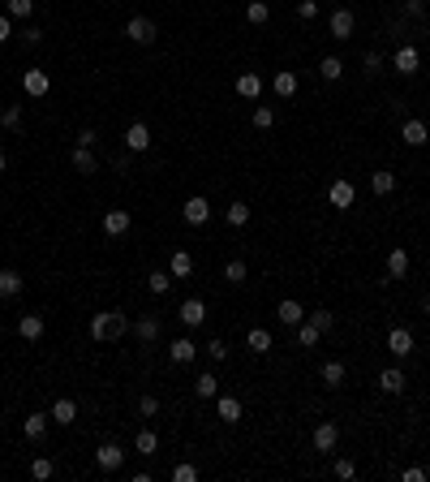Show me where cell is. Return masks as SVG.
I'll use <instances>...</instances> for the list:
<instances>
[{
	"label": "cell",
	"mask_w": 430,
	"mask_h": 482,
	"mask_svg": "<svg viewBox=\"0 0 430 482\" xmlns=\"http://www.w3.org/2000/svg\"><path fill=\"white\" fill-rule=\"evenodd\" d=\"M125 332H130V319H125L121 310H99V314L91 319V341H99V345L121 341Z\"/></svg>",
	"instance_id": "1"
},
{
	"label": "cell",
	"mask_w": 430,
	"mask_h": 482,
	"mask_svg": "<svg viewBox=\"0 0 430 482\" xmlns=\"http://www.w3.org/2000/svg\"><path fill=\"white\" fill-rule=\"evenodd\" d=\"M121 461H125V448H121L117 439H108V444L95 448V465H99L104 474H117V470H121Z\"/></svg>",
	"instance_id": "2"
},
{
	"label": "cell",
	"mask_w": 430,
	"mask_h": 482,
	"mask_svg": "<svg viewBox=\"0 0 430 482\" xmlns=\"http://www.w3.org/2000/svg\"><path fill=\"white\" fill-rule=\"evenodd\" d=\"M392 69L396 73H401V78H413V73H418L422 69V52H418V47H396V56H392Z\"/></svg>",
	"instance_id": "3"
},
{
	"label": "cell",
	"mask_w": 430,
	"mask_h": 482,
	"mask_svg": "<svg viewBox=\"0 0 430 482\" xmlns=\"http://www.w3.org/2000/svg\"><path fill=\"white\" fill-rule=\"evenodd\" d=\"M125 35H130V43H138V47H151L159 30H155V22H151V18H130Z\"/></svg>",
	"instance_id": "4"
},
{
	"label": "cell",
	"mask_w": 430,
	"mask_h": 482,
	"mask_svg": "<svg viewBox=\"0 0 430 482\" xmlns=\"http://www.w3.org/2000/svg\"><path fill=\"white\" fill-rule=\"evenodd\" d=\"M181 216H185V224H194V229H198V224H206V220H211V203H206L202 194H194V198H185Z\"/></svg>",
	"instance_id": "5"
},
{
	"label": "cell",
	"mask_w": 430,
	"mask_h": 482,
	"mask_svg": "<svg viewBox=\"0 0 430 482\" xmlns=\"http://www.w3.org/2000/svg\"><path fill=\"white\" fill-rule=\"evenodd\" d=\"M22 87H26L30 100H43V95L52 91V78H47L43 69H26V73H22Z\"/></svg>",
	"instance_id": "6"
},
{
	"label": "cell",
	"mask_w": 430,
	"mask_h": 482,
	"mask_svg": "<svg viewBox=\"0 0 430 482\" xmlns=\"http://www.w3.org/2000/svg\"><path fill=\"white\" fill-rule=\"evenodd\" d=\"M336 444H340V426L336 422H318L314 426V448L318 452H336Z\"/></svg>",
	"instance_id": "7"
},
{
	"label": "cell",
	"mask_w": 430,
	"mask_h": 482,
	"mask_svg": "<svg viewBox=\"0 0 430 482\" xmlns=\"http://www.w3.org/2000/svg\"><path fill=\"white\" fill-rule=\"evenodd\" d=\"M327 26H331V39H353V26H357V18H353V9H336Z\"/></svg>",
	"instance_id": "8"
},
{
	"label": "cell",
	"mask_w": 430,
	"mask_h": 482,
	"mask_svg": "<svg viewBox=\"0 0 430 482\" xmlns=\"http://www.w3.org/2000/svg\"><path fill=\"white\" fill-rule=\"evenodd\" d=\"M387 353H392V358H409V353H413V332L409 328H392L387 332Z\"/></svg>",
	"instance_id": "9"
},
{
	"label": "cell",
	"mask_w": 430,
	"mask_h": 482,
	"mask_svg": "<svg viewBox=\"0 0 430 482\" xmlns=\"http://www.w3.org/2000/svg\"><path fill=\"white\" fill-rule=\"evenodd\" d=\"M151 147V130H147V121H134L130 130H125V151H147Z\"/></svg>",
	"instance_id": "10"
},
{
	"label": "cell",
	"mask_w": 430,
	"mask_h": 482,
	"mask_svg": "<svg viewBox=\"0 0 430 482\" xmlns=\"http://www.w3.org/2000/svg\"><path fill=\"white\" fill-rule=\"evenodd\" d=\"M276 319L284 328H297V323H306V306H301V301H293V297H284L280 306H276Z\"/></svg>",
	"instance_id": "11"
},
{
	"label": "cell",
	"mask_w": 430,
	"mask_h": 482,
	"mask_svg": "<svg viewBox=\"0 0 430 482\" xmlns=\"http://www.w3.org/2000/svg\"><path fill=\"white\" fill-rule=\"evenodd\" d=\"M327 198H331V207H340V211H348V207L357 203V190H353V181H331Z\"/></svg>",
	"instance_id": "12"
},
{
	"label": "cell",
	"mask_w": 430,
	"mask_h": 482,
	"mask_svg": "<svg viewBox=\"0 0 430 482\" xmlns=\"http://www.w3.org/2000/svg\"><path fill=\"white\" fill-rule=\"evenodd\" d=\"M130 224H134L130 211H125V207H112V211L104 216V233L108 237H125V233H130Z\"/></svg>",
	"instance_id": "13"
},
{
	"label": "cell",
	"mask_w": 430,
	"mask_h": 482,
	"mask_svg": "<svg viewBox=\"0 0 430 482\" xmlns=\"http://www.w3.org/2000/svg\"><path fill=\"white\" fill-rule=\"evenodd\" d=\"M168 358H172V362H177V366H189V362H194V358H198V345H194V341H189V336H177V341H172V345H168Z\"/></svg>",
	"instance_id": "14"
},
{
	"label": "cell",
	"mask_w": 430,
	"mask_h": 482,
	"mask_svg": "<svg viewBox=\"0 0 430 482\" xmlns=\"http://www.w3.org/2000/svg\"><path fill=\"white\" fill-rule=\"evenodd\" d=\"M401 138L409 142V147H426V142H430L426 121H418V117H413V121H405V125H401Z\"/></svg>",
	"instance_id": "15"
},
{
	"label": "cell",
	"mask_w": 430,
	"mask_h": 482,
	"mask_svg": "<svg viewBox=\"0 0 430 482\" xmlns=\"http://www.w3.org/2000/svg\"><path fill=\"white\" fill-rule=\"evenodd\" d=\"M215 413H219V422L232 426V422H241L246 409H241V400H237V396H215Z\"/></svg>",
	"instance_id": "16"
},
{
	"label": "cell",
	"mask_w": 430,
	"mask_h": 482,
	"mask_svg": "<svg viewBox=\"0 0 430 482\" xmlns=\"http://www.w3.org/2000/svg\"><path fill=\"white\" fill-rule=\"evenodd\" d=\"M202 319H206L202 297H185V301H181V323H185V328H198Z\"/></svg>",
	"instance_id": "17"
},
{
	"label": "cell",
	"mask_w": 430,
	"mask_h": 482,
	"mask_svg": "<svg viewBox=\"0 0 430 482\" xmlns=\"http://www.w3.org/2000/svg\"><path fill=\"white\" fill-rule=\"evenodd\" d=\"M47 417H52V422H60V426H73V422H77V405H73L69 396H60L56 405H52V413H47Z\"/></svg>",
	"instance_id": "18"
},
{
	"label": "cell",
	"mask_w": 430,
	"mask_h": 482,
	"mask_svg": "<svg viewBox=\"0 0 430 482\" xmlns=\"http://www.w3.org/2000/svg\"><path fill=\"white\" fill-rule=\"evenodd\" d=\"M272 91L280 95V100H293V95H297V73H293V69H280V73L272 78Z\"/></svg>",
	"instance_id": "19"
},
{
	"label": "cell",
	"mask_w": 430,
	"mask_h": 482,
	"mask_svg": "<svg viewBox=\"0 0 430 482\" xmlns=\"http://www.w3.org/2000/svg\"><path fill=\"white\" fill-rule=\"evenodd\" d=\"M168 271H172V276H194V254H189V250H172V259H168Z\"/></svg>",
	"instance_id": "20"
},
{
	"label": "cell",
	"mask_w": 430,
	"mask_h": 482,
	"mask_svg": "<svg viewBox=\"0 0 430 482\" xmlns=\"http://www.w3.org/2000/svg\"><path fill=\"white\" fill-rule=\"evenodd\" d=\"M405 276H409V254L387 250V280H405Z\"/></svg>",
	"instance_id": "21"
},
{
	"label": "cell",
	"mask_w": 430,
	"mask_h": 482,
	"mask_svg": "<svg viewBox=\"0 0 430 482\" xmlns=\"http://www.w3.org/2000/svg\"><path fill=\"white\" fill-rule=\"evenodd\" d=\"M134 336H138V341H142V345H151V341H159V319H155V314H142V319H138V323H134Z\"/></svg>",
	"instance_id": "22"
},
{
	"label": "cell",
	"mask_w": 430,
	"mask_h": 482,
	"mask_svg": "<svg viewBox=\"0 0 430 482\" xmlns=\"http://www.w3.org/2000/svg\"><path fill=\"white\" fill-rule=\"evenodd\" d=\"M134 452H142V457H155L159 452V435H155L151 426H142L138 435H134Z\"/></svg>",
	"instance_id": "23"
},
{
	"label": "cell",
	"mask_w": 430,
	"mask_h": 482,
	"mask_svg": "<svg viewBox=\"0 0 430 482\" xmlns=\"http://www.w3.org/2000/svg\"><path fill=\"white\" fill-rule=\"evenodd\" d=\"M246 22L250 26H267V22H272V5H267V0H250V5H246Z\"/></svg>",
	"instance_id": "24"
},
{
	"label": "cell",
	"mask_w": 430,
	"mask_h": 482,
	"mask_svg": "<svg viewBox=\"0 0 430 482\" xmlns=\"http://www.w3.org/2000/svg\"><path fill=\"white\" fill-rule=\"evenodd\" d=\"M318 78H323V82H340V78H344V60L340 56H323V60H318Z\"/></svg>",
	"instance_id": "25"
},
{
	"label": "cell",
	"mask_w": 430,
	"mask_h": 482,
	"mask_svg": "<svg viewBox=\"0 0 430 482\" xmlns=\"http://www.w3.org/2000/svg\"><path fill=\"white\" fill-rule=\"evenodd\" d=\"M237 95H241V100H259V95H263V78L259 73H241V78H237Z\"/></svg>",
	"instance_id": "26"
},
{
	"label": "cell",
	"mask_w": 430,
	"mask_h": 482,
	"mask_svg": "<svg viewBox=\"0 0 430 482\" xmlns=\"http://www.w3.org/2000/svg\"><path fill=\"white\" fill-rule=\"evenodd\" d=\"M379 388H383L387 396H396V392H405V371H396V366H387L383 375H379Z\"/></svg>",
	"instance_id": "27"
},
{
	"label": "cell",
	"mask_w": 430,
	"mask_h": 482,
	"mask_svg": "<svg viewBox=\"0 0 430 482\" xmlns=\"http://www.w3.org/2000/svg\"><path fill=\"white\" fill-rule=\"evenodd\" d=\"M215 388H219L215 371H202V375H194V392H198L202 400H215Z\"/></svg>",
	"instance_id": "28"
},
{
	"label": "cell",
	"mask_w": 430,
	"mask_h": 482,
	"mask_svg": "<svg viewBox=\"0 0 430 482\" xmlns=\"http://www.w3.org/2000/svg\"><path fill=\"white\" fill-rule=\"evenodd\" d=\"M318 379H323L327 388H340V383H344V362H336V358H331V362H323V371H318Z\"/></svg>",
	"instance_id": "29"
},
{
	"label": "cell",
	"mask_w": 430,
	"mask_h": 482,
	"mask_svg": "<svg viewBox=\"0 0 430 482\" xmlns=\"http://www.w3.org/2000/svg\"><path fill=\"white\" fill-rule=\"evenodd\" d=\"M246 349H250V353H267V349H272V332H267V328H250Z\"/></svg>",
	"instance_id": "30"
},
{
	"label": "cell",
	"mask_w": 430,
	"mask_h": 482,
	"mask_svg": "<svg viewBox=\"0 0 430 482\" xmlns=\"http://www.w3.org/2000/svg\"><path fill=\"white\" fill-rule=\"evenodd\" d=\"M370 190H374L379 198H387L392 190H396V172H387V168H383V172H374V176H370Z\"/></svg>",
	"instance_id": "31"
},
{
	"label": "cell",
	"mask_w": 430,
	"mask_h": 482,
	"mask_svg": "<svg viewBox=\"0 0 430 482\" xmlns=\"http://www.w3.org/2000/svg\"><path fill=\"white\" fill-rule=\"evenodd\" d=\"M22 293V276H18V271H0V297H18Z\"/></svg>",
	"instance_id": "32"
},
{
	"label": "cell",
	"mask_w": 430,
	"mask_h": 482,
	"mask_svg": "<svg viewBox=\"0 0 430 482\" xmlns=\"http://www.w3.org/2000/svg\"><path fill=\"white\" fill-rule=\"evenodd\" d=\"M18 332H22V341H39V336H43V319L39 314H22Z\"/></svg>",
	"instance_id": "33"
},
{
	"label": "cell",
	"mask_w": 430,
	"mask_h": 482,
	"mask_svg": "<svg viewBox=\"0 0 430 482\" xmlns=\"http://www.w3.org/2000/svg\"><path fill=\"white\" fill-rule=\"evenodd\" d=\"M22 431H26V439H43V431H47V413H26Z\"/></svg>",
	"instance_id": "34"
},
{
	"label": "cell",
	"mask_w": 430,
	"mask_h": 482,
	"mask_svg": "<svg viewBox=\"0 0 430 482\" xmlns=\"http://www.w3.org/2000/svg\"><path fill=\"white\" fill-rule=\"evenodd\" d=\"M73 168L82 176H91L95 168H99V164H95V155H91V147H73Z\"/></svg>",
	"instance_id": "35"
},
{
	"label": "cell",
	"mask_w": 430,
	"mask_h": 482,
	"mask_svg": "<svg viewBox=\"0 0 430 482\" xmlns=\"http://www.w3.org/2000/svg\"><path fill=\"white\" fill-rule=\"evenodd\" d=\"M246 276H250L246 259H228V263H224V280H228V284H246Z\"/></svg>",
	"instance_id": "36"
},
{
	"label": "cell",
	"mask_w": 430,
	"mask_h": 482,
	"mask_svg": "<svg viewBox=\"0 0 430 482\" xmlns=\"http://www.w3.org/2000/svg\"><path fill=\"white\" fill-rule=\"evenodd\" d=\"M147 288H151L155 297H164L168 288H172V271H151V276H147Z\"/></svg>",
	"instance_id": "37"
},
{
	"label": "cell",
	"mask_w": 430,
	"mask_h": 482,
	"mask_svg": "<svg viewBox=\"0 0 430 482\" xmlns=\"http://www.w3.org/2000/svg\"><path fill=\"white\" fill-rule=\"evenodd\" d=\"M318 336H323V332H318L310 319H306V323H297V345H301V349H314V345H318Z\"/></svg>",
	"instance_id": "38"
},
{
	"label": "cell",
	"mask_w": 430,
	"mask_h": 482,
	"mask_svg": "<svg viewBox=\"0 0 430 482\" xmlns=\"http://www.w3.org/2000/svg\"><path fill=\"white\" fill-rule=\"evenodd\" d=\"M228 224H232V229H246V224H250V207L246 203H228Z\"/></svg>",
	"instance_id": "39"
},
{
	"label": "cell",
	"mask_w": 430,
	"mask_h": 482,
	"mask_svg": "<svg viewBox=\"0 0 430 482\" xmlns=\"http://www.w3.org/2000/svg\"><path fill=\"white\" fill-rule=\"evenodd\" d=\"M254 130H272V125H276V112L272 108H267V104H259V108H254Z\"/></svg>",
	"instance_id": "40"
},
{
	"label": "cell",
	"mask_w": 430,
	"mask_h": 482,
	"mask_svg": "<svg viewBox=\"0 0 430 482\" xmlns=\"http://www.w3.org/2000/svg\"><path fill=\"white\" fill-rule=\"evenodd\" d=\"M0 125H5L9 134H13V130H22V108H18V104H9L5 112H0Z\"/></svg>",
	"instance_id": "41"
},
{
	"label": "cell",
	"mask_w": 430,
	"mask_h": 482,
	"mask_svg": "<svg viewBox=\"0 0 430 482\" xmlns=\"http://www.w3.org/2000/svg\"><path fill=\"white\" fill-rule=\"evenodd\" d=\"M30 474H35L39 482H47V478H52V474H56V465H52V461H47V457H35V461H30Z\"/></svg>",
	"instance_id": "42"
},
{
	"label": "cell",
	"mask_w": 430,
	"mask_h": 482,
	"mask_svg": "<svg viewBox=\"0 0 430 482\" xmlns=\"http://www.w3.org/2000/svg\"><path fill=\"white\" fill-rule=\"evenodd\" d=\"M310 323L318 332H331V328H336V314H331V310H310Z\"/></svg>",
	"instance_id": "43"
},
{
	"label": "cell",
	"mask_w": 430,
	"mask_h": 482,
	"mask_svg": "<svg viewBox=\"0 0 430 482\" xmlns=\"http://www.w3.org/2000/svg\"><path fill=\"white\" fill-rule=\"evenodd\" d=\"M194 478H198V470H194L189 461H177V465H172V482H194Z\"/></svg>",
	"instance_id": "44"
},
{
	"label": "cell",
	"mask_w": 430,
	"mask_h": 482,
	"mask_svg": "<svg viewBox=\"0 0 430 482\" xmlns=\"http://www.w3.org/2000/svg\"><path fill=\"white\" fill-rule=\"evenodd\" d=\"M35 13V0H9V18H30Z\"/></svg>",
	"instance_id": "45"
},
{
	"label": "cell",
	"mask_w": 430,
	"mask_h": 482,
	"mask_svg": "<svg viewBox=\"0 0 430 482\" xmlns=\"http://www.w3.org/2000/svg\"><path fill=\"white\" fill-rule=\"evenodd\" d=\"M297 18L301 22H314L318 18V0H297Z\"/></svg>",
	"instance_id": "46"
},
{
	"label": "cell",
	"mask_w": 430,
	"mask_h": 482,
	"mask_svg": "<svg viewBox=\"0 0 430 482\" xmlns=\"http://www.w3.org/2000/svg\"><path fill=\"white\" fill-rule=\"evenodd\" d=\"M361 69H366V73L374 78L379 69H383V52H366V56H361Z\"/></svg>",
	"instance_id": "47"
},
{
	"label": "cell",
	"mask_w": 430,
	"mask_h": 482,
	"mask_svg": "<svg viewBox=\"0 0 430 482\" xmlns=\"http://www.w3.org/2000/svg\"><path fill=\"white\" fill-rule=\"evenodd\" d=\"M405 18H426V0H405Z\"/></svg>",
	"instance_id": "48"
},
{
	"label": "cell",
	"mask_w": 430,
	"mask_h": 482,
	"mask_svg": "<svg viewBox=\"0 0 430 482\" xmlns=\"http://www.w3.org/2000/svg\"><path fill=\"white\" fill-rule=\"evenodd\" d=\"M22 43H26V47H39V43H43V30H39V26H26V30H22Z\"/></svg>",
	"instance_id": "49"
},
{
	"label": "cell",
	"mask_w": 430,
	"mask_h": 482,
	"mask_svg": "<svg viewBox=\"0 0 430 482\" xmlns=\"http://www.w3.org/2000/svg\"><path fill=\"white\" fill-rule=\"evenodd\" d=\"M138 413H142V417H155V413H159V400H155V396H142V400H138Z\"/></svg>",
	"instance_id": "50"
},
{
	"label": "cell",
	"mask_w": 430,
	"mask_h": 482,
	"mask_svg": "<svg viewBox=\"0 0 430 482\" xmlns=\"http://www.w3.org/2000/svg\"><path fill=\"white\" fill-rule=\"evenodd\" d=\"M336 478H357V465L348 461V457H340L336 461Z\"/></svg>",
	"instance_id": "51"
},
{
	"label": "cell",
	"mask_w": 430,
	"mask_h": 482,
	"mask_svg": "<svg viewBox=\"0 0 430 482\" xmlns=\"http://www.w3.org/2000/svg\"><path fill=\"white\" fill-rule=\"evenodd\" d=\"M206 353H211L215 362H224V358H228V345H224V341H206Z\"/></svg>",
	"instance_id": "52"
},
{
	"label": "cell",
	"mask_w": 430,
	"mask_h": 482,
	"mask_svg": "<svg viewBox=\"0 0 430 482\" xmlns=\"http://www.w3.org/2000/svg\"><path fill=\"white\" fill-rule=\"evenodd\" d=\"M401 478H405V482H426V470H422V465H409Z\"/></svg>",
	"instance_id": "53"
},
{
	"label": "cell",
	"mask_w": 430,
	"mask_h": 482,
	"mask_svg": "<svg viewBox=\"0 0 430 482\" xmlns=\"http://www.w3.org/2000/svg\"><path fill=\"white\" fill-rule=\"evenodd\" d=\"M9 35H13V18H9V13H0V43H9Z\"/></svg>",
	"instance_id": "54"
},
{
	"label": "cell",
	"mask_w": 430,
	"mask_h": 482,
	"mask_svg": "<svg viewBox=\"0 0 430 482\" xmlns=\"http://www.w3.org/2000/svg\"><path fill=\"white\" fill-rule=\"evenodd\" d=\"M95 142H99V134H95V130H82V134H77V147H95Z\"/></svg>",
	"instance_id": "55"
},
{
	"label": "cell",
	"mask_w": 430,
	"mask_h": 482,
	"mask_svg": "<svg viewBox=\"0 0 430 482\" xmlns=\"http://www.w3.org/2000/svg\"><path fill=\"white\" fill-rule=\"evenodd\" d=\"M130 155H134V151H121V155L112 159V168H117V172H130Z\"/></svg>",
	"instance_id": "56"
},
{
	"label": "cell",
	"mask_w": 430,
	"mask_h": 482,
	"mask_svg": "<svg viewBox=\"0 0 430 482\" xmlns=\"http://www.w3.org/2000/svg\"><path fill=\"white\" fill-rule=\"evenodd\" d=\"M5 168H9V155H5V151H0V172H5Z\"/></svg>",
	"instance_id": "57"
},
{
	"label": "cell",
	"mask_w": 430,
	"mask_h": 482,
	"mask_svg": "<svg viewBox=\"0 0 430 482\" xmlns=\"http://www.w3.org/2000/svg\"><path fill=\"white\" fill-rule=\"evenodd\" d=\"M422 314H426V319H430V297H426V301H422Z\"/></svg>",
	"instance_id": "58"
},
{
	"label": "cell",
	"mask_w": 430,
	"mask_h": 482,
	"mask_svg": "<svg viewBox=\"0 0 430 482\" xmlns=\"http://www.w3.org/2000/svg\"><path fill=\"white\" fill-rule=\"evenodd\" d=\"M426 482H430V465H426Z\"/></svg>",
	"instance_id": "59"
}]
</instances>
